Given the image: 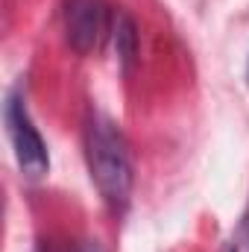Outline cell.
<instances>
[{"mask_svg":"<svg viewBox=\"0 0 249 252\" xmlns=\"http://www.w3.org/2000/svg\"><path fill=\"white\" fill-rule=\"evenodd\" d=\"M76 252H100V247H97V244H82Z\"/></svg>","mask_w":249,"mask_h":252,"instance_id":"obj_6","label":"cell"},{"mask_svg":"<svg viewBox=\"0 0 249 252\" xmlns=\"http://www.w3.org/2000/svg\"><path fill=\"white\" fill-rule=\"evenodd\" d=\"M85 161L103 202L121 214L132 196V158L124 132L100 112H91L85 124Z\"/></svg>","mask_w":249,"mask_h":252,"instance_id":"obj_1","label":"cell"},{"mask_svg":"<svg viewBox=\"0 0 249 252\" xmlns=\"http://www.w3.org/2000/svg\"><path fill=\"white\" fill-rule=\"evenodd\" d=\"M112 38H115V50H118V59L124 64V70L132 67L135 56H138V32H135V24L132 18L118 12L115 21H112Z\"/></svg>","mask_w":249,"mask_h":252,"instance_id":"obj_4","label":"cell"},{"mask_svg":"<svg viewBox=\"0 0 249 252\" xmlns=\"http://www.w3.org/2000/svg\"><path fill=\"white\" fill-rule=\"evenodd\" d=\"M247 76H249V70H247Z\"/></svg>","mask_w":249,"mask_h":252,"instance_id":"obj_7","label":"cell"},{"mask_svg":"<svg viewBox=\"0 0 249 252\" xmlns=\"http://www.w3.org/2000/svg\"><path fill=\"white\" fill-rule=\"evenodd\" d=\"M67 41L79 56H88L100 47L103 35L109 32V12L103 0H70L64 12Z\"/></svg>","mask_w":249,"mask_h":252,"instance_id":"obj_3","label":"cell"},{"mask_svg":"<svg viewBox=\"0 0 249 252\" xmlns=\"http://www.w3.org/2000/svg\"><path fill=\"white\" fill-rule=\"evenodd\" d=\"M3 121H6V135H9V141H12L18 167L24 170V176L41 179V176L50 170L47 144H44L41 132L35 129L30 112H27V106H24V100H21L18 94H9V97H6Z\"/></svg>","mask_w":249,"mask_h":252,"instance_id":"obj_2","label":"cell"},{"mask_svg":"<svg viewBox=\"0 0 249 252\" xmlns=\"http://www.w3.org/2000/svg\"><path fill=\"white\" fill-rule=\"evenodd\" d=\"M229 252H249V205L244 208L235 232H232V241H229Z\"/></svg>","mask_w":249,"mask_h":252,"instance_id":"obj_5","label":"cell"}]
</instances>
